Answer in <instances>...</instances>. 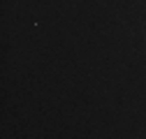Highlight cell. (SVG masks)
Returning <instances> with one entry per match:
<instances>
[]
</instances>
